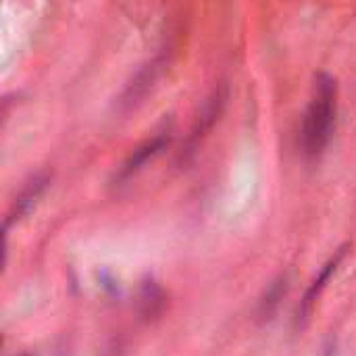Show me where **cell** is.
<instances>
[{"label": "cell", "instance_id": "cell-5", "mask_svg": "<svg viewBox=\"0 0 356 356\" xmlns=\"http://www.w3.org/2000/svg\"><path fill=\"white\" fill-rule=\"evenodd\" d=\"M46 184H48V175H38V177H33L25 188H23V192L17 196V200L13 202V209H10V213H8V219H6V227L15 221V219H21V215H25L31 207H33V202L38 200V196L42 194V190L46 188Z\"/></svg>", "mask_w": 356, "mask_h": 356}, {"label": "cell", "instance_id": "cell-2", "mask_svg": "<svg viewBox=\"0 0 356 356\" xmlns=\"http://www.w3.org/2000/svg\"><path fill=\"white\" fill-rule=\"evenodd\" d=\"M346 250H348V244H344L342 248H338V252L323 265V269L319 271V275L315 277V282L309 286V290H307V294H305V298H302V305H300V309H298V323H305V321L309 319V315H311V311H313L317 298L321 296V292H323V288L327 286L330 277L336 273L338 265H340L342 259L346 257Z\"/></svg>", "mask_w": 356, "mask_h": 356}, {"label": "cell", "instance_id": "cell-3", "mask_svg": "<svg viewBox=\"0 0 356 356\" xmlns=\"http://www.w3.org/2000/svg\"><path fill=\"white\" fill-rule=\"evenodd\" d=\"M223 104H225V86L217 88V90L207 98V102H204V106H202V113H200V117L196 119V123H194V127H192V134H190V140H188V146H190V148L204 136V131L211 129V125L215 123V119H219V115H221V111H223Z\"/></svg>", "mask_w": 356, "mask_h": 356}, {"label": "cell", "instance_id": "cell-6", "mask_svg": "<svg viewBox=\"0 0 356 356\" xmlns=\"http://www.w3.org/2000/svg\"><path fill=\"white\" fill-rule=\"evenodd\" d=\"M286 290H288V275H282L280 280H275V282L269 286L265 298L261 300V315H263V317H269V315L275 311V307L280 305V298H284Z\"/></svg>", "mask_w": 356, "mask_h": 356}, {"label": "cell", "instance_id": "cell-4", "mask_svg": "<svg viewBox=\"0 0 356 356\" xmlns=\"http://www.w3.org/2000/svg\"><path fill=\"white\" fill-rule=\"evenodd\" d=\"M169 144V136L167 134H159V136H154V138H150V140H146L144 144H140L131 154H129V159L123 163V167H121V173H119V177L123 179V177H129V175H134L136 171H140L150 159H154L165 146Z\"/></svg>", "mask_w": 356, "mask_h": 356}, {"label": "cell", "instance_id": "cell-1", "mask_svg": "<svg viewBox=\"0 0 356 356\" xmlns=\"http://www.w3.org/2000/svg\"><path fill=\"white\" fill-rule=\"evenodd\" d=\"M336 108H338V83L332 75L319 73L315 77L313 98L305 113L302 131H300V146L309 159H317L325 150L336 125Z\"/></svg>", "mask_w": 356, "mask_h": 356}]
</instances>
